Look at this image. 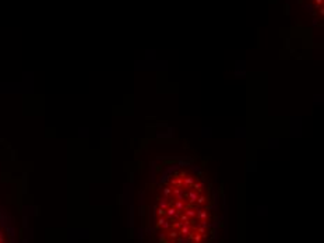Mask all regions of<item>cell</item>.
I'll return each instance as SVG.
<instances>
[{"mask_svg":"<svg viewBox=\"0 0 324 243\" xmlns=\"http://www.w3.org/2000/svg\"><path fill=\"white\" fill-rule=\"evenodd\" d=\"M184 187L172 182L161 189L159 205L155 210L161 215L157 225L169 243H203L211 236L208 193L196 183L194 176H187Z\"/></svg>","mask_w":324,"mask_h":243,"instance_id":"1","label":"cell"}]
</instances>
